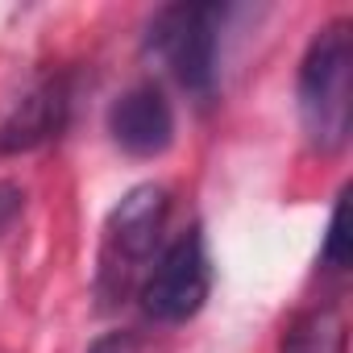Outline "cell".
Returning a JSON list of instances; mask_svg holds the SVG:
<instances>
[{"label":"cell","instance_id":"1","mask_svg":"<svg viewBox=\"0 0 353 353\" xmlns=\"http://www.w3.org/2000/svg\"><path fill=\"white\" fill-rule=\"evenodd\" d=\"M295 100H299V125L307 145L320 154L345 150L353 125V21L349 17H332L312 34L299 59Z\"/></svg>","mask_w":353,"mask_h":353},{"label":"cell","instance_id":"2","mask_svg":"<svg viewBox=\"0 0 353 353\" xmlns=\"http://www.w3.org/2000/svg\"><path fill=\"white\" fill-rule=\"evenodd\" d=\"M166 216H170V192L162 183H137L117 200V208L100 229V254H96V295L104 307H117L141 283V274L158 258Z\"/></svg>","mask_w":353,"mask_h":353},{"label":"cell","instance_id":"3","mask_svg":"<svg viewBox=\"0 0 353 353\" xmlns=\"http://www.w3.org/2000/svg\"><path fill=\"white\" fill-rule=\"evenodd\" d=\"M225 21H229L225 5H166L154 13L145 30V50L166 67V75L183 92L208 100L221 71Z\"/></svg>","mask_w":353,"mask_h":353},{"label":"cell","instance_id":"4","mask_svg":"<svg viewBox=\"0 0 353 353\" xmlns=\"http://www.w3.org/2000/svg\"><path fill=\"white\" fill-rule=\"evenodd\" d=\"M208 291H212V258L200 225L170 237L137 283L141 312L154 324H188L208 303Z\"/></svg>","mask_w":353,"mask_h":353},{"label":"cell","instance_id":"5","mask_svg":"<svg viewBox=\"0 0 353 353\" xmlns=\"http://www.w3.org/2000/svg\"><path fill=\"white\" fill-rule=\"evenodd\" d=\"M108 137L129 154V158H158L174 141V108L166 92L145 79L125 88L108 104Z\"/></svg>","mask_w":353,"mask_h":353},{"label":"cell","instance_id":"6","mask_svg":"<svg viewBox=\"0 0 353 353\" xmlns=\"http://www.w3.org/2000/svg\"><path fill=\"white\" fill-rule=\"evenodd\" d=\"M67 112H71L67 79H59V75L42 79L5 117V125H0V150H5V154H21V150H34V145L50 141V137H59L63 125H67Z\"/></svg>","mask_w":353,"mask_h":353},{"label":"cell","instance_id":"7","mask_svg":"<svg viewBox=\"0 0 353 353\" xmlns=\"http://www.w3.org/2000/svg\"><path fill=\"white\" fill-rule=\"evenodd\" d=\"M345 349H349L345 320H341V312L332 303H324V307L299 312L287 324L279 353H345Z\"/></svg>","mask_w":353,"mask_h":353},{"label":"cell","instance_id":"8","mask_svg":"<svg viewBox=\"0 0 353 353\" xmlns=\"http://www.w3.org/2000/svg\"><path fill=\"white\" fill-rule=\"evenodd\" d=\"M341 221H345V192L332 200V212H328V229H324V245H320V262L332 266V270H345L349 262V250H345V233H341Z\"/></svg>","mask_w":353,"mask_h":353},{"label":"cell","instance_id":"9","mask_svg":"<svg viewBox=\"0 0 353 353\" xmlns=\"http://www.w3.org/2000/svg\"><path fill=\"white\" fill-rule=\"evenodd\" d=\"M88 353H141V345H137V336L129 328H112V332L96 336L88 345Z\"/></svg>","mask_w":353,"mask_h":353},{"label":"cell","instance_id":"10","mask_svg":"<svg viewBox=\"0 0 353 353\" xmlns=\"http://www.w3.org/2000/svg\"><path fill=\"white\" fill-rule=\"evenodd\" d=\"M26 208V192L17 183H0V233L13 225V216Z\"/></svg>","mask_w":353,"mask_h":353}]
</instances>
